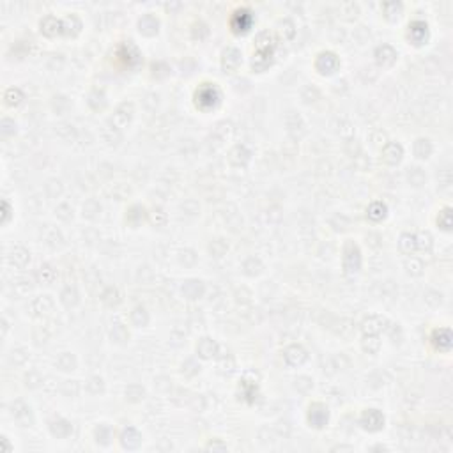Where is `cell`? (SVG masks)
I'll return each mask as SVG.
<instances>
[{
    "label": "cell",
    "instance_id": "7bdbcfd3",
    "mask_svg": "<svg viewBox=\"0 0 453 453\" xmlns=\"http://www.w3.org/2000/svg\"><path fill=\"white\" fill-rule=\"evenodd\" d=\"M23 100V94L20 92V89H9V91L5 92V101L11 104V106H14V104H20Z\"/></svg>",
    "mask_w": 453,
    "mask_h": 453
},
{
    "label": "cell",
    "instance_id": "9a60e30c",
    "mask_svg": "<svg viewBox=\"0 0 453 453\" xmlns=\"http://www.w3.org/2000/svg\"><path fill=\"white\" fill-rule=\"evenodd\" d=\"M158 27L159 23L152 14H145L144 18L138 22V28H140V32L144 36H154L156 32H158Z\"/></svg>",
    "mask_w": 453,
    "mask_h": 453
},
{
    "label": "cell",
    "instance_id": "d4e9b609",
    "mask_svg": "<svg viewBox=\"0 0 453 453\" xmlns=\"http://www.w3.org/2000/svg\"><path fill=\"white\" fill-rule=\"evenodd\" d=\"M386 213H388V209H386V205L382 202H374L368 207V218L374 220V222H381L382 218L386 216Z\"/></svg>",
    "mask_w": 453,
    "mask_h": 453
},
{
    "label": "cell",
    "instance_id": "9c48e42d",
    "mask_svg": "<svg viewBox=\"0 0 453 453\" xmlns=\"http://www.w3.org/2000/svg\"><path fill=\"white\" fill-rule=\"evenodd\" d=\"M427 36H428V27L425 22H412L409 25V39H412L414 45L425 43Z\"/></svg>",
    "mask_w": 453,
    "mask_h": 453
},
{
    "label": "cell",
    "instance_id": "74e56055",
    "mask_svg": "<svg viewBox=\"0 0 453 453\" xmlns=\"http://www.w3.org/2000/svg\"><path fill=\"white\" fill-rule=\"evenodd\" d=\"M112 338L115 340V342H126V340L129 338V333H127L126 327H124L123 324H115L112 329Z\"/></svg>",
    "mask_w": 453,
    "mask_h": 453
},
{
    "label": "cell",
    "instance_id": "484cf974",
    "mask_svg": "<svg viewBox=\"0 0 453 453\" xmlns=\"http://www.w3.org/2000/svg\"><path fill=\"white\" fill-rule=\"evenodd\" d=\"M131 321L135 326H145L149 322V315L145 312L144 306H136L135 310L131 312Z\"/></svg>",
    "mask_w": 453,
    "mask_h": 453
},
{
    "label": "cell",
    "instance_id": "cb8c5ba5",
    "mask_svg": "<svg viewBox=\"0 0 453 453\" xmlns=\"http://www.w3.org/2000/svg\"><path fill=\"white\" fill-rule=\"evenodd\" d=\"M414 154L418 158H428L432 154V144L427 138H420L414 142Z\"/></svg>",
    "mask_w": 453,
    "mask_h": 453
},
{
    "label": "cell",
    "instance_id": "ee69618b",
    "mask_svg": "<svg viewBox=\"0 0 453 453\" xmlns=\"http://www.w3.org/2000/svg\"><path fill=\"white\" fill-rule=\"evenodd\" d=\"M209 250H211V253H213L214 257H222L226 250H228V246L223 243V239H216V241H213V243H211Z\"/></svg>",
    "mask_w": 453,
    "mask_h": 453
},
{
    "label": "cell",
    "instance_id": "44dd1931",
    "mask_svg": "<svg viewBox=\"0 0 453 453\" xmlns=\"http://www.w3.org/2000/svg\"><path fill=\"white\" fill-rule=\"evenodd\" d=\"M41 30L46 36H55L57 32H62V22H59L53 16H48L41 22Z\"/></svg>",
    "mask_w": 453,
    "mask_h": 453
},
{
    "label": "cell",
    "instance_id": "8fae6325",
    "mask_svg": "<svg viewBox=\"0 0 453 453\" xmlns=\"http://www.w3.org/2000/svg\"><path fill=\"white\" fill-rule=\"evenodd\" d=\"M121 443H123V446L127 450L138 448L140 443H142L140 432L136 430V428H133V427H127V428H124L123 435H121Z\"/></svg>",
    "mask_w": 453,
    "mask_h": 453
},
{
    "label": "cell",
    "instance_id": "7a4b0ae2",
    "mask_svg": "<svg viewBox=\"0 0 453 453\" xmlns=\"http://www.w3.org/2000/svg\"><path fill=\"white\" fill-rule=\"evenodd\" d=\"M361 266V253L352 241H347L344 246V269L347 275L356 273Z\"/></svg>",
    "mask_w": 453,
    "mask_h": 453
},
{
    "label": "cell",
    "instance_id": "3957f363",
    "mask_svg": "<svg viewBox=\"0 0 453 453\" xmlns=\"http://www.w3.org/2000/svg\"><path fill=\"white\" fill-rule=\"evenodd\" d=\"M361 425L370 432L381 430L382 427H384V416H382L381 411H377V409H368V411L363 412Z\"/></svg>",
    "mask_w": 453,
    "mask_h": 453
},
{
    "label": "cell",
    "instance_id": "4316f807",
    "mask_svg": "<svg viewBox=\"0 0 453 453\" xmlns=\"http://www.w3.org/2000/svg\"><path fill=\"white\" fill-rule=\"evenodd\" d=\"M37 280L41 281V283L50 285L51 281L55 280V269L51 268V266H43V268H39V271H37Z\"/></svg>",
    "mask_w": 453,
    "mask_h": 453
},
{
    "label": "cell",
    "instance_id": "30bf717a",
    "mask_svg": "<svg viewBox=\"0 0 453 453\" xmlns=\"http://www.w3.org/2000/svg\"><path fill=\"white\" fill-rule=\"evenodd\" d=\"M283 358H285V361L289 363L290 367H299L306 359V351L301 345H290L289 349L285 351V354H283Z\"/></svg>",
    "mask_w": 453,
    "mask_h": 453
},
{
    "label": "cell",
    "instance_id": "7c38bea8",
    "mask_svg": "<svg viewBox=\"0 0 453 453\" xmlns=\"http://www.w3.org/2000/svg\"><path fill=\"white\" fill-rule=\"evenodd\" d=\"M402 154H403V151H402V147H400L399 144H388L384 147V151H382V159H384L386 163L388 165H397L402 159Z\"/></svg>",
    "mask_w": 453,
    "mask_h": 453
},
{
    "label": "cell",
    "instance_id": "f6af8a7d",
    "mask_svg": "<svg viewBox=\"0 0 453 453\" xmlns=\"http://www.w3.org/2000/svg\"><path fill=\"white\" fill-rule=\"evenodd\" d=\"M87 390L91 391V393H101V391L104 390L103 379H100V377H92L91 381L87 382Z\"/></svg>",
    "mask_w": 453,
    "mask_h": 453
},
{
    "label": "cell",
    "instance_id": "f1b7e54d",
    "mask_svg": "<svg viewBox=\"0 0 453 453\" xmlns=\"http://www.w3.org/2000/svg\"><path fill=\"white\" fill-rule=\"evenodd\" d=\"M243 269H245L246 275L253 277V275H258V273H260V269H262V264H260V260H258V258L250 257L248 260L243 264Z\"/></svg>",
    "mask_w": 453,
    "mask_h": 453
},
{
    "label": "cell",
    "instance_id": "1f68e13d",
    "mask_svg": "<svg viewBox=\"0 0 453 453\" xmlns=\"http://www.w3.org/2000/svg\"><path fill=\"white\" fill-rule=\"evenodd\" d=\"M425 179H427V176H425V172H423L422 168L420 167L411 168V172H409V182H411V184L422 186L423 182H425Z\"/></svg>",
    "mask_w": 453,
    "mask_h": 453
},
{
    "label": "cell",
    "instance_id": "60d3db41",
    "mask_svg": "<svg viewBox=\"0 0 453 453\" xmlns=\"http://www.w3.org/2000/svg\"><path fill=\"white\" fill-rule=\"evenodd\" d=\"M405 268H407V271L411 273L412 277H420V275H422V269H423V264H422V260H418V258H411V260L405 262Z\"/></svg>",
    "mask_w": 453,
    "mask_h": 453
},
{
    "label": "cell",
    "instance_id": "836d02e7",
    "mask_svg": "<svg viewBox=\"0 0 453 453\" xmlns=\"http://www.w3.org/2000/svg\"><path fill=\"white\" fill-rule=\"evenodd\" d=\"M379 347H381V342H379L376 336L365 335V338H363V349L368 351V352H372V354H376L377 351H379Z\"/></svg>",
    "mask_w": 453,
    "mask_h": 453
},
{
    "label": "cell",
    "instance_id": "5bb4252c",
    "mask_svg": "<svg viewBox=\"0 0 453 453\" xmlns=\"http://www.w3.org/2000/svg\"><path fill=\"white\" fill-rule=\"evenodd\" d=\"M32 313L34 315H46V313H50L51 308H53V301H51L50 296H41V298H37L34 303H32Z\"/></svg>",
    "mask_w": 453,
    "mask_h": 453
},
{
    "label": "cell",
    "instance_id": "ab89813d",
    "mask_svg": "<svg viewBox=\"0 0 453 453\" xmlns=\"http://www.w3.org/2000/svg\"><path fill=\"white\" fill-rule=\"evenodd\" d=\"M28 260V252L25 248H22V246H18V248H14L13 252V262L18 264V266H23V264H27Z\"/></svg>",
    "mask_w": 453,
    "mask_h": 453
},
{
    "label": "cell",
    "instance_id": "b9f144b4",
    "mask_svg": "<svg viewBox=\"0 0 453 453\" xmlns=\"http://www.w3.org/2000/svg\"><path fill=\"white\" fill-rule=\"evenodd\" d=\"M145 218V211L144 207H140V205H135V207L129 209V213H127V220L131 223H138L142 222Z\"/></svg>",
    "mask_w": 453,
    "mask_h": 453
},
{
    "label": "cell",
    "instance_id": "4dcf8cb0",
    "mask_svg": "<svg viewBox=\"0 0 453 453\" xmlns=\"http://www.w3.org/2000/svg\"><path fill=\"white\" fill-rule=\"evenodd\" d=\"M144 388L142 386H136V384H131V386H127V390H126V397H127V400H131V402H140L142 399H144Z\"/></svg>",
    "mask_w": 453,
    "mask_h": 453
},
{
    "label": "cell",
    "instance_id": "bcb514c9",
    "mask_svg": "<svg viewBox=\"0 0 453 453\" xmlns=\"http://www.w3.org/2000/svg\"><path fill=\"white\" fill-rule=\"evenodd\" d=\"M152 222H154L156 225H163V223L167 222V214H165L161 209H154V211H152Z\"/></svg>",
    "mask_w": 453,
    "mask_h": 453
},
{
    "label": "cell",
    "instance_id": "ba28073f",
    "mask_svg": "<svg viewBox=\"0 0 453 453\" xmlns=\"http://www.w3.org/2000/svg\"><path fill=\"white\" fill-rule=\"evenodd\" d=\"M252 22H253L252 13L246 11V9H241L234 14L230 25H232V28H234V32H246L250 27H252Z\"/></svg>",
    "mask_w": 453,
    "mask_h": 453
},
{
    "label": "cell",
    "instance_id": "603a6c76",
    "mask_svg": "<svg viewBox=\"0 0 453 453\" xmlns=\"http://www.w3.org/2000/svg\"><path fill=\"white\" fill-rule=\"evenodd\" d=\"M399 246L405 255L414 253V252L418 250L416 237L412 236V234H402V236H400V241H399Z\"/></svg>",
    "mask_w": 453,
    "mask_h": 453
},
{
    "label": "cell",
    "instance_id": "8d00e7d4",
    "mask_svg": "<svg viewBox=\"0 0 453 453\" xmlns=\"http://www.w3.org/2000/svg\"><path fill=\"white\" fill-rule=\"evenodd\" d=\"M416 237V246L422 250H427V252H430L432 248V237L430 234H427V232H422V234H418Z\"/></svg>",
    "mask_w": 453,
    "mask_h": 453
},
{
    "label": "cell",
    "instance_id": "f546056e",
    "mask_svg": "<svg viewBox=\"0 0 453 453\" xmlns=\"http://www.w3.org/2000/svg\"><path fill=\"white\" fill-rule=\"evenodd\" d=\"M101 299H103L108 306H113V304H117L119 301H121V296H119V290L115 289V287H108V289L103 292Z\"/></svg>",
    "mask_w": 453,
    "mask_h": 453
},
{
    "label": "cell",
    "instance_id": "8992f818",
    "mask_svg": "<svg viewBox=\"0 0 453 453\" xmlns=\"http://www.w3.org/2000/svg\"><path fill=\"white\" fill-rule=\"evenodd\" d=\"M133 117V104L131 103H123L117 108V112L113 113L112 123L115 127H124Z\"/></svg>",
    "mask_w": 453,
    "mask_h": 453
},
{
    "label": "cell",
    "instance_id": "5b68a950",
    "mask_svg": "<svg viewBox=\"0 0 453 453\" xmlns=\"http://www.w3.org/2000/svg\"><path fill=\"white\" fill-rule=\"evenodd\" d=\"M308 422L315 428H322L327 423V409L322 403H313L308 412Z\"/></svg>",
    "mask_w": 453,
    "mask_h": 453
},
{
    "label": "cell",
    "instance_id": "ffe728a7",
    "mask_svg": "<svg viewBox=\"0 0 453 453\" xmlns=\"http://www.w3.org/2000/svg\"><path fill=\"white\" fill-rule=\"evenodd\" d=\"M216 349L218 345L216 342H213L211 338H202L199 342V345H197V351H199V354L202 356V358H213L214 354H216Z\"/></svg>",
    "mask_w": 453,
    "mask_h": 453
},
{
    "label": "cell",
    "instance_id": "2e32d148",
    "mask_svg": "<svg viewBox=\"0 0 453 453\" xmlns=\"http://www.w3.org/2000/svg\"><path fill=\"white\" fill-rule=\"evenodd\" d=\"M228 159H230L232 165H236V167H241V165H246L250 159V152L248 149H246L245 145H236L234 149L230 151V154H228Z\"/></svg>",
    "mask_w": 453,
    "mask_h": 453
},
{
    "label": "cell",
    "instance_id": "6da1fadb",
    "mask_svg": "<svg viewBox=\"0 0 453 453\" xmlns=\"http://www.w3.org/2000/svg\"><path fill=\"white\" fill-rule=\"evenodd\" d=\"M195 100L200 108H214V106L220 103V92H218L216 87L211 85V83H204V85L197 91Z\"/></svg>",
    "mask_w": 453,
    "mask_h": 453
},
{
    "label": "cell",
    "instance_id": "f35d334b",
    "mask_svg": "<svg viewBox=\"0 0 453 453\" xmlns=\"http://www.w3.org/2000/svg\"><path fill=\"white\" fill-rule=\"evenodd\" d=\"M62 303L66 304V306H75V304L78 303V294L75 289H66L62 292Z\"/></svg>",
    "mask_w": 453,
    "mask_h": 453
},
{
    "label": "cell",
    "instance_id": "7402d4cb",
    "mask_svg": "<svg viewBox=\"0 0 453 453\" xmlns=\"http://www.w3.org/2000/svg\"><path fill=\"white\" fill-rule=\"evenodd\" d=\"M51 434L57 435V437H60V439H64V437H68L69 434L73 432V427L69 422H66V420H57V422L51 423Z\"/></svg>",
    "mask_w": 453,
    "mask_h": 453
},
{
    "label": "cell",
    "instance_id": "d6986e66",
    "mask_svg": "<svg viewBox=\"0 0 453 453\" xmlns=\"http://www.w3.org/2000/svg\"><path fill=\"white\" fill-rule=\"evenodd\" d=\"M382 324H386V321L379 315H374V317H368L367 321L363 322V331L367 335H377L379 331H382Z\"/></svg>",
    "mask_w": 453,
    "mask_h": 453
},
{
    "label": "cell",
    "instance_id": "4fadbf2b",
    "mask_svg": "<svg viewBox=\"0 0 453 453\" xmlns=\"http://www.w3.org/2000/svg\"><path fill=\"white\" fill-rule=\"evenodd\" d=\"M397 59V51L390 45H382L376 50V60L381 66H391Z\"/></svg>",
    "mask_w": 453,
    "mask_h": 453
},
{
    "label": "cell",
    "instance_id": "277c9868",
    "mask_svg": "<svg viewBox=\"0 0 453 453\" xmlns=\"http://www.w3.org/2000/svg\"><path fill=\"white\" fill-rule=\"evenodd\" d=\"M315 68H317L322 75H329V73H333L338 68V57H336L335 53H331V51H324V53L319 55L317 60H315Z\"/></svg>",
    "mask_w": 453,
    "mask_h": 453
},
{
    "label": "cell",
    "instance_id": "ac0fdd59",
    "mask_svg": "<svg viewBox=\"0 0 453 453\" xmlns=\"http://www.w3.org/2000/svg\"><path fill=\"white\" fill-rule=\"evenodd\" d=\"M182 292H184L186 298L197 299V298H200V296L204 294V283H202V281H199V280L186 281L184 287H182Z\"/></svg>",
    "mask_w": 453,
    "mask_h": 453
},
{
    "label": "cell",
    "instance_id": "83f0119b",
    "mask_svg": "<svg viewBox=\"0 0 453 453\" xmlns=\"http://www.w3.org/2000/svg\"><path fill=\"white\" fill-rule=\"evenodd\" d=\"M110 439H112V430H110V427L100 425L96 428V441H98V443L106 446V444H110Z\"/></svg>",
    "mask_w": 453,
    "mask_h": 453
},
{
    "label": "cell",
    "instance_id": "e0dca14e",
    "mask_svg": "<svg viewBox=\"0 0 453 453\" xmlns=\"http://www.w3.org/2000/svg\"><path fill=\"white\" fill-rule=\"evenodd\" d=\"M432 340H434L435 347H437V349H441V351H448L450 347H452V333H450V329H437V331H434Z\"/></svg>",
    "mask_w": 453,
    "mask_h": 453
},
{
    "label": "cell",
    "instance_id": "52a82bcc",
    "mask_svg": "<svg viewBox=\"0 0 453 453\" xmlns=\"http://www.w3.org/2000/svg\"><path fill=\"white\" fill-rule=\"evenodd\" d=\"M222 66H223V71L225 73L237 71V68L241 66V51L236 50V48H228V50L223 53Z\"/></svg>",
    "mask_w": 453,
    "mask_h": 453
},
{
    "label": "cell",
    "instance_id": "d6a6232c",
    "mask_svg": "<svg viewBox=\"0 0 453 453\" xmlns=\"http://www.w3.org/2000/svg\"><path fill=\"white\" fill-rule=\"evenodd\" d=\"M437 223H439V226L443 228V230H450L452 228V209L446 207L443 209V213H439V218H437Z\"/></svg>",
    "mask_w": 453,
    "mask_h": 453
},
{
    "label": "cell",
    "instance_id": "e575fe53",
    "mask_svg": "<svg viewBox=\"0 0 453 453\" xmlns=\"http://www.w3.org/2000/svg\"><path fill=\"white\" fill-rule=\"evenodd\" d=\"M57 365H59L62 370H73V368L76 367V359H75V356H71L69 352H64L59 358V361H57Z\"/></svg>",
    "mask_w": 453,
    "mask_h": 453
},
{
    "label": "cell",
    "instance_id": "d590c367",
    "mask_svg": "<svg viewBox=\"0 0 453 453\" xmlns=\"http://www.w3.org/2000/svg\"><path fill=\"white\" fill-rule=\"evenodd\" d=\"M384 11H386V16L390 20H395V18H399V13L402 11V5L399 4V2H386L384 5Z\"/></svg>",
    "mask_w": 453,
    "mask_h": 453
}]
</instances>
